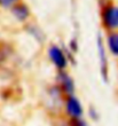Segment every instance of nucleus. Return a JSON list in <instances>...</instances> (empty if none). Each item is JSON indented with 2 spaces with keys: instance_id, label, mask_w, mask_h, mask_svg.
<instances>
[{
  "instance_id": "obj_5",
  "label": "nucleus",
  "mask_w": 118,
  "mask_h": 126,
  "mask_svg": "<svg viewBox=\"0 0 118 126\" xmlns=\"http://www.w3.org/2000/svg\"><path fill=\"white\" fill-rule=\"evenodd\" d=\"M67 112L71 118H80L83 115V106L75 95H69L66 101Z\"/></svg>"
},
{
  "instance_id": "obj_7",
  "label": "nucleus",
  "mask_w": 118,
  "mask_h": 126,
  "mask_svg": "<svg viewBox=\"0 0 118 126\" xmlns=\"http://www.w3.org/2000/svg\"><path fill=\"white\" fill-rule=\"evenodd\" d=\"M108 48L114 55L118 56V32H112L108 36Z\"/></svg>"
},
{
  "instance_id": "obj_6",
  "label": "nucleus",
  "mask_w": 118,
  "mask_h": 126,
  "mask_svg": "<svg viewBox=\"0 0 118 126\" xmlns=\"http://www.w3.org/2000/svg\"><path fill=\"white\" fill-rule=\"evenodd\" d=\"M12 12H13V15L16 17L18 21H26L30 16V9L29 7L26 6L25 3L18 2L15 3L12 6Z\"/></svg>"
},
{
  "instance_id": "obj_2",
  "label": "nucleus",
  "mask_w": 118,
  "mask_h": 126,
  "mask_svg": "<svg viewBox=\"0 0 118 126\" xmlns=\"http://www.w3.org/2000/svg\"><path fill=\"white\" fill-rule=\"evenodd\" d=\"M57 87L62 93L67 94L68 96L73 95L75 93V81L64 70H61L57 73Z\"/></svg>"
},
{
  "instance_id": "obj_1",
  "label": "nucleus",
  "mask_w": 118,
  "mask_h": 126,
  "mask_svg": "<svg viewBox=\"0 0 118 126\" xmlns=\"http://www.w3.org/2000/svg\"><path fill=\"white\" fill-rule=\"evenodd\" d=\"M102 22L107 29H118V7L108 5L102 9Z\"/></svg>"
},
{
  "instance_id": "obj_9",
  "label": "nucleus",
  "mask_w": 118,
  "mask_h": 126,
  "mask_svg": "<svg viewBox=\"0 0 118 126\" xmlns=\"http://www.w3.org/2000/svg\"><path fill=\"white\" fill-rule=\"evenodd\" d=\"M68 126H87L85 120H83L82 118H71L69 120Z\"/></svg>"
},
{
  "instance_id": "obj_3",
  "label": "nucleus",
  "mask_w": 118,
  "mask_h": 126,
  "mask_svg": "<svg viewBox=\"0 0 118 126\" xmlns=\"http://www.w3.org/2000/svg\"><path fill=\"white\" fill-rule=\"evenodd\" d=\"M48 56L51 59V61L54 63V65L59 69V71L64 70L67 68V65H68V59H67L64 52L59 46L53 45V46L49 47Z\"/></svg>"
},
{
  "instance_id": "obj_4",
  "label": "nucleus",
  "mask_w": 118,
  "mask_h": 126,
  "mask_svg": "<svg viewBox=\"0 0 118 126\" xmlns=\"http://www.w3.org/2000/svg\"><path fill=\"white\" fill-rule=\"evenodd\" d=\"M98 55L102 79H103L104 83H107L108 81V59H107L104 45H103V41H102V37L100 34H98Z\"/></svg>"
},
{
  "instance_id": "obj_10",
  "label": "nucleus",
  "mask_w": 118,
  "mask_h": 126,
  "mask_svg": "<svg viewBox=\"0 0 118 126\" xmlns=\"http://www.w3.org/2000/svg\"><path fill=\"white\" fill-rule=\"evenodd\" d=\"M17 2V0H0V6L2 7H12Z\"/></svg>"
},
{
  "instance_id": "obj_8",
  "label": "nucleus",
  "mask_w": 118,
  "mask_h": 126,
  "mask_svg": "<svg viewBox=\"0 0 118 126\" xmlns=\"http://www.w3.org/2000/svg\"><path fill=\"white\" fill-rule=\"evenodd\" d=\"M13 53V48L9 44L0 40V62H5Z\"/></svg>"
}]
</instances>
